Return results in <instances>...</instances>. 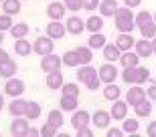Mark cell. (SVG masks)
<instances>
[{"instance_id":"30","label":"cell","mask_w":156,"mask_h":137,"mask_svg":"<svg viewBox=\"0 0 156 137\" xmlns=\"http://www.w3.org/2000/svg\"><path fill=\"white\" fill-rule=\"evenodd\" d=\"M105 45H108V42H105L104 32H91V36L87 38V46H91L93 51H95V48H104Z\"/></svg>"},{"instance_id":"19","label":"cell","mask_w":156,"mask_h":137,"mask_svg":"<svg viewBox=\"0 0 156 137\" xmlns=\"http://www.w3.org/2000/svg\"><path fill=\"white\" fill-rule=\"evenodd\" d=\"M24 109H27V101L20 99V97H12V101L8 103V113H10L12 117L24 115Z\"/></svg>"},{"instance_id":"17","label":"cell","mask_w":156,"mask_h":137,"mask_svg":"<svg viewBox=\"0 0 156 137\" xmlns=\"http://www.w3.org/2000/svg\"><path fill=\"white\" fill-rule=\"evenodd\" d=\"M16 73H18V65H16V61H12L10 57L0 63V77H2L4 81L10 79V77H14Z\"/></svg>"},{"instance_id":"47","label":"cell","mask_w":156,"mask_h":137,"mask_svg":"<svg viewBox=\"0 0 156 137\" xmlns=\"http://www.w3.org/2000/svg\"><path fill=\"white\" fill-rule=\"evenodd\" d=\"M77 137H93V129L89 125L79 127V129H77Z\"/></svg>"},{"instance_id":"5","label":"cell","mask_w":156,"mask_h":137,"mask_svg":"<svg viewBox=\"0 0 156 137\" xmlns=\"http://www.w3.org/2000/svg\"><path fill=\"white\" fill-rule=\"evenodd\" d=\"M24 89H27L24 81L16 79V77H10V79H6V83H4V93L8 97H20L24 93Z\"/></svg>"},{"instance_id":"16","label":"cell","mask_w":156,"mask_h":137,"mask_svg":"<svg viewBox=\"0 0 156 137\" xmlns=\"http://www.w3.org/2000/svg\"><path fill=\"white\" fill-rule=\"evenodd\" d=\"M65 79H63V73L61 71H51V73H47V79H45V85L53 91H59L61 87H63Z\"/></svg>"},{"instance_id":"4","label":"cell","mask_w":156,"mask_h":137,"mask_svg":"<svg viewBox=\"0 0 156 137\" xmlns=\"http://www.w3.org/2000/svg\"><path fill=\"white\" fill-rule=\"evenodd\" d=\"M146 99H148V93H146V89H142V85H132V89H128L126 93V101L130 107H136Z\"/></svg>"},{"instance_id":"44","label":"cell","mask_w":156,"mask_h":137,"mask_svg":"<svg viewBox=\"0 0 156 137\" xmlns=\"http://www.w3.org/2000/svg\"><path fill=\"white\" fill-rule=\"evenodd\" d=\"M67 10L71 12H77V10H83V0H63Z\"/></svg>"},{"instance_id":"45","label":"cell","mask_w":156,"mask_h":137,"mask_svg":"<svg viewBox=\"0 0 156 137\" xmlns=\"http://www.w3.org/2000/svg\"><path fill=\"white\" fill-rule=\"evenodd\" d=\"M99 2L101 0H83V10H98L99 8Z\"/></svg>"},{"instance_id":"28","label":"cell","mask_w":156,"mask_h":137,"mask_svg":"<svg viewBox=\"0 0 156 137\" xmlns=\"http://www.w3.org/2000/svg\"><path fill=\"white\" fill-rule=\"evenodd\" d=\"M29 32H30V26L27 22H16V24H12V28H10V34H12L14 40L16 38H27Z\"/></svg>"},{"instance_id":"1","label":"cell","mask_w":156,"mask_h":137,"mask_svg":"<svg viewBox=\"0 0 156 137\" xmlns=\"http://www.w3.org/2000/svg\"><path fill=\"white\" fill-rule=\"evenodd\" d=\"M55 51V42L49 34L45 36H37V40L33 42V52H37L39 57H45V55H51Z\"/></svg>"},{"instance_id":"2","label":"cell","mask_w":156,"mask_h":137,"mask_svg":"<svg viewBox=\"0 0 156 137\" xmlns=\"http://www.w3.org/2000/svg\"><path fill=\"white\" fill-rule=\"evenodd\" d=\"M29 129H30V119H27L24 115L12 119V123H10L12 137H27V135H29Z\"/></svg>"},{"instance_id":"40","label":"cell","mask_w":156,"mask_h":137,"mask_svg":"<svg viewBox=\"0 0 156 137\" xmlns=\"http://www.w3.org/2000/svg\"><path fill=\"white\" fill-rule=\"evenodd\" d=\"M61 93H63V95H73V97H79V85H77V83H63Z\"/></svg>"},{"instance_id":"3","label":"cell","mask_w":156,"mask_h":137,"mask_svg":"<svg viewBox=\"0 0 156 137\" xmlns=\"http://www.w3.org/2000/svg\"><path fill=\"white\" fill-rule=\"evenodd\" d=\"M98 75H99V81H101L104 85H108V83H116L120 71H118V67L114 63H105L98 68Z\"/></svg>"},{"instance_id":"58","label":"cell","mask_w":156,"mask_h":137,"mask_svg":"<svg viewBox=\"0 0 156 137\" xmlns=\"http://www.w3.org/2000/svg\"><path fill=\"white\" fill-rule=\"evenodd\" d=\"M2 2H4V0H0V4H2Z\"/></svg>"},{"instance_id":"14","label":"cell","mask_w":156,"mask_h":137,"mask_svg":"<svg viewBox=\"0 0 156 137\" xmlns=\"http://www.w3.org/2000/svg\"><path fill=\"white\" fill-rule=\"evenodd\" d=\"M116 45L122 52L126 51H132L134 45H136V38L132 36V32H118V38H116Z\"/></svg>"},{"instance_id":"10","label":"cell","mask_w":156,"mask_h":137,"mask_svg":"<svg viewBox=\"0 0 156 137\" xmlns=\"http://www.w3.org/2000/svg\"><path fill=\"white\" fill-rule=\"evenodd\" d=\"M128 109H130L128 101H122V99H116V101H114V105H112V109H110L112 119H114V121H124V119L128 117Z\"/></svg>"},{"instance_id":"8","label":"cell","mask_w":156,"mask_h":137,"mask_svg":"<svg viewBox=\"0 0 156 137\" xmlns=\"http://www.w3.org/2000/svg\"><path fill=\"white\" fill-rule=\"evenodd\" d=\"M63 67V58L57 57V55H45V57L41 58V68H43V73H51V71H61Z\"/></svg>"},{"instance_id":"46","label":"cell","mask_w":156,"mask_h":137,"mask_svg":"<svg viewBox=\"0 0 156 137\" xmlns=\"http://www.w3.org/2000/svg\"><path fill=\"white\" fill-rule=\"evenodd\" d=\"M105 135L108 137H122L124 135V129H120V127H108L105 129Z\"/></svg>"},{"instance_id":"22","label":"cell","mask_w":156,"mask_h":137,"mask_svg":"<svg viewBox=\"0 0 156 137\" xmlns=\"http://www.w3.org/2000/svg\"><path fill=\"white\" fill-rule=\"evenodd\" d=\"M120 65H122V68H124V67H138V65H140V57H138V52H134V51H126V52H122V57H120Z\"/></svg>"},{"instance_id":"11","label":"cell","mask_w":156,"mask_h":137,"mask_svg":"<svg viewBox=\"0 0 156 137\" xmlns=\"http://www.w3.org/2000/svg\"><path fill=\"white\" fill-rule=\"evenodd\" d=\"M47 34H49L53 40H61L65 34H67V26H65L61 20H51V22L47 24Z\"/></svg>"},{"instance_id":"36","label":"cell","mask_w":156,"mask_h":137,"mask_svg":"<svg viewBox=\"0 0 156 137\" xmlns=\"http://www.w3.org/2000/svg\"><path fill=\"white\" fill-rule=\"evenodd\" d=\"M140 34H142V38H148L152 40L156 36V22L154 20H150L148 24H144V26H140Z\"/></svg>"},{"instance_id":"35","label":"cell","mask_w":156,"mask_h":137,"mask_svg":"<svg viewBox=\"0 0 156 137\" xmlns=\"http://www.w3.org/2000/svg\"><path fill=\"white\" fill-rule=\"evenodd\" d=\"M122 81L126 85H136V67H124L122 71Z\"/></svg>"},{"instance_id":"56","label":"cell","mask_w":156,"mask_h":137,"mask_svg":"<svg viewBox=\"0 0 156 137\" xmlns=\"http://www.w3.org/2000/svg\"><path fill=\"white\" fill-rule=\"evenodd\" d=\"M2 42H4V32L0 30V46H2Z\"/></svg>"},{"instance_id":"50","label":"cell","mask_w":156,"mask_h":137,"mask_svg":"<svg viewBox=\"0 0 156 137\" xmlns=\"http://www.w3.org/2000/svg\"><path fill=\"white\" fill-rule=\"evenodd\" d=\"M99 85H101V81H99V77H98V79H93L91 83L87 85V89H89V91H98V89H99Z\"/></svg>"},{"instance_id":"33","label":"cell","mask_w":156,"mask_h":137,"mask_svg":"<svg viewBox=\"0 0 156 137\" xmlns=\"http://www.w3.org/2000/svg\"><path fill=\"white\" fill-rule=\"evenodd\" d=\"M122 129H124V133H130V135H136L140 129V121H136V117L134 119H124V123H122Z\"/></svg>"},{"instance_id":"21","label":"cell","mask_w":156,"mask_h":137,"mask_svg":"<svg viewBox=\"0 0 156 137\" xmlns=\"http://www.w3.org/2000/svg\"><path fill=\"white\" fill-rule=\"evenodd\" d=\"M85 28L87 32H101L104 30V16L101 14H93L85 20Z\"/></svg>"},{"instance_id":"55","label":"cell","mask_w":156,"mask_h":137,"mask_svg":"<svg viewBox=\"0 0 156 137\" xmlns=\"http://www.w3.org/2000/svg\"><path fill=\"white\" fill-rule=\"evenodd\" d=\"M152 51H154V55H156V36L152 38Z\"/></svg>"},{"instance_id":"54","label":"cell","mask_w":156,"mask_h":137,"mask_svg":"<svg viewBox=\"0 0 156 137\" xmlns=\"http://www.w3.org/2000/svg\"><path fill=\"white\" fill-rule=\"evenodd\" d=\"M2 109H4V95L0 93V111H2Z\"/></svg>"},{"instance_id":"49","label":"cell","mask_w":156,"mask_h":137,"mask_svg":"<svg viewBox=\"0 0 156 137\" xmlns=\"http://www.w3.org/2000/svg\"><path fill=\"white\" fill-rule=\"evenodd\" d=\"M140 4H142V0H124V6L128 8H138Z\"/></svg>"},{"instance_id":"9","label":"cell","mask_w":156,"mask_h":137,"mask_svg":"<svg viewBox=\"0 0 156 137\" xmlns=\"http://www.w3.org/2000/svg\"><path fill=\"white\" fill-rule=\"evenodd\" d=\"M91 123V113L89 111H83V109H77V111H73V115H71V127L73 129H79V127H85Z\"/></svg>"},{"instance_id":"37","label":"cell","mask_w":156,"mask_h":137,"mask_svg":"<svg viewBox=\"0 0 156 137\" xmlns=\"http://www.w3.org/2000/svg\"><path fill=\"white\" fill-rule=\"evenodd\" d=\"M116 28H118V32H132V30L136 28V22H134V20L116 18Z\"/></svg>"},{"instance_id":"24","label":"cell","mask_w":156,"mask_h":137,"mask_svg":"<svg viewBox=\"0 0 156 137\" xmlns=\"http://www.w3.org/2000/svg\"><path fill=\"white\" fill-rule=\"evenodd\" d=\"M14 52L18 57H29L33 52V45H30L27 38H16L14 40Z\"/></svg>"},{"instance_id":"20","label":"cell","mask_w":156,"mask_h":137,"mask_svg":"<svg viewBox=\"0 0 156 137\" xmlns=\"http://www.w3.org/2000/svg\"><path fill=\"white\" fill-rule=\"evenodd\" d=\"M59 105H61V109H63V111L73 113V111H77V109H79V97H73V95H63V97H61V101H59Z\"/></svg>"},{"instance_id":"25","label":"cell","mask_w":156,"mask_h":137,"mask_svg":"<svg viewBox=\"0 0 156 137\" xmlns=\"http://www.w3.org/2000/svg\"><path fill=\"white\" fill-rule=\"evenodd\" d=\"M41 113H43V109H41V105L37 101H27V109H24V117L30 121H37L41 117Z\"/></svg>"},{"instance_id":"29","label":"cell","mask_w":156,"mask_h":137,"mask_svg":"<svg viewBox=\"0 0 156 137\" xmlns=\"http://www.w3.org/2000/svg\"><path fill=\"white\" fill-rule=\"evenodd\" d=\"M47 121H49L51 125H55L57 129H61V127L65 125V119H63V109H51V111H49V117H47Z\"/></svg>"},{"instance_id":"52","label":"cell","mask_w":156,"mask_h":137,"mask_svg":"<svg viewBox=\"0 0 156 137\" xmlns=\"http://www.w3.org/2000/svg\"><path fill=\"white\" fill-rule=\"evenodd\" d=\"M29 135H30V137H41V129H37V127H30V129H29Z\"/></svg>"},{"instance_id":"42","label":"cell","mask_w":156,"mask_h":137,"mask_svg":"<svg viewBox=\"0 0 156 137\" xmlns=\"http://www.w3.org/2000/svg\"><path fill=\"white\" fill-rule=\"evenodd\" d=\"M59 133V129L55 125H51L49 121H47L45 125H41V137H55Z\"/></svg>"},{"instance_id":"41","label":"cell","mask_w":156,"mask_h":137,"mask_svg":"<svg viewBox=\"0 0 156 137\" xmlns=\"http://www.w3.org/2000/svg\"><path fill=\"white\" fill-rule=\"evenodd\" d=\"M114 18H124V20H134V8H128V6H120Z\"/></svg>"},{"instance_id":"57","label":"cell","mask_w":156,"mask_h":137,"mask_svg":"<svg viewBox=\"0 0 156 137\" xmlns=\"http://www.w3.org/2000/svg\"><path fill=\"white\" fill-rule=\"evenodd\" d=\"M154 22H156V12H154Z\"/></svg>"},{"instance_id":"39","label":"cell","mask_w":156,"mask_h":137,"mask_svg":"<svg viewBox=\"0 0 156 137\" xmlns=\"http://www.w3.org/2000/svg\"><path fill=\"white\" fill-rule=\"evenodd\" d=\"M148 79H150V68L138 65V67H136V85H144Z\"/></svg>"},{"instance_id":"31","label":"cell","mask_w":156,"mask_h":137,"mask_svg":"<svg viewBox=\"0 0 156 137\" xmlns=\"http://www.w3.org/2000/svg\"><path fill=\"white\" fill-rule=\"evenodd\" d=\"M20 8H23V0H4V2H2V10H4L6 14H10V16L18 14Z\"/></svg>"},{"instance_id":"23","label":"cell","mask_w":156,"mask_h":137,"mask_svg":"<svg viewBox=\"0 0 156 137\" xmlns=\"http://www.w3.org/2000/svg\"><path fill=\"white\" fill-rule=\"evenodd\" d=\"M75 52H77V58H79V67L81 65H91V61H93V48L91 46H77Z\"/></svg>"},{"instance_id":"32","label":"cell","mask_w":156,"mask_h":137,"mask_svg":"<svg viewBox=\"0 0 156 137\" xmlns=\"http://www.w3.org/2000/svg\"><path fill=\"white\" fill-rule=\"evenodd\" d=\"M134 111H136V117H148V115L152 113V101H150V99L142 101L140 105L134 107Z\"/></svg>"},{"instance_id":"15","label":"cell","mask_w":156,"mask_h":137,"mask_svg":"<svg viewBox=\"0 0 156 137\" xmlns=\"http://www.w3.org/2000/svg\"><path fill=\"white\" fill-rule=\"evenodd\" d=\"M65 26H67V32L69 34L77 36V34H81L83 30H85V20L79 18V16H69L67 22H65Z\"/></svg>"},{"instance_id":"6","label":"cell","mask_w":156,"mask_h":137,"mask_svg":"<svg viewBox=\"0 0 156 137\" xmlns=\"http://www.w3.org/2000/svg\"><path fill=\"white\" fill-rule=\"evenodd\" d=\"M112 113L110 111H105V109H98V111H93L91 113V123L98 129H108L112 125Z\"/></svg>"},{"instance_id":"27","label":"cell","mask_w":156,"mask_h":137,"mask_svg":"<svg viewBox=\"0 0 156 137\" xmlns=\"http://www.w3.org/2000/svg\"><path fill=\"white\" fill-rule=\"evenodd\" d=\"M122 95V89L116 85V83H108V85H104V99L105 101H116V99H120Z\"/></svg>"},{"instance_id":"59","label":"cell","mask_w":156,"mask_h":137,"mask_svg":"<svg viewBox=\"0 0 156 137\" xmlns=\"http://www.w3.org/2000/svg\"><path fill=\"white\" fill-rule=\"evenodd\" d=\"M23 2H27V0H23Z\"/></svg>"},{"instance_id":"51","label":"cell","mask_w":156,"mask_h":137,"mask_svg":"<svg viewBox=\"0 0 156 137\" xmlns=\"http://www.w3.org/2000/svg\"><path fill=\"white\" fill-rule=\"evenodd\" d=\"M146 93H148V99L156 103V85H152L150 89H146Z\"/></svg>"},{"instance_id":"53","label":"cell","mask_w":156,"mask_h":137,"mask_svg":"<svg viewBox=\"0 0 156 137\" xmlns=\"http://www.w3.org/2000/svg\"><path fill=\"white\" fill-rule=\"evenodd\" d=\"M6 58H8V52H6L4 48L0 46V63H2V61H6Z\"/></svg>"},{"instance_id":"7","label":"cell","mask_w":156,"mask_h":137,"mask_svg":"<svg viewBox=\"0 0 156 137\" xmlns=\"http://www.w3.org/2000/svg\"><path fill=\"white\" fill-rule=\"evenodd\" d=\"M98 68L91 67V65H81V67H77V81L79 83H83V85H89L93 79H98Z\"/></svg>"},{"instance_id":"18","label":"cell","mask_w":156,"mask_h":137,"mask_svg":"<svg viewBox=\"0 0 156 137\" xmlns=\"http://www.w3.org/2000/svg\"><path fill=\"white\" fill-rule=\"evenodd\" d=\"M134 48H136V52H138L140 58H148V57H152V52H154V51H152V40H148V38L136 40Z\"/></svg>"},{"instance_id":"13","label":"cell","mask_w":156,"mask_h":137,"mask_svg":"<svg viewBox=\"0 0 156 137\" xmlns=\"http://www.w3.org/2000/svg\"><path fill=\"white\" fill-rule=\"evenodd\" d=\"M118 8H120V4H118V0H101L99 2V14L104 18H114L116 16Z\"/></svg>"},{"instance_id":"34","label":"cell","mask_w":156,"mask_h":137,"mask_svg":"<svg viewBox=\"0 0 156 137\" xmlns=\"http://www.w3.org/2000/svg\"><path fill=\"white\" fill-rule=\"evenodd\" d=\"M61 58H63V65H65V67H69V68L79 67V58H77V52L75 51H67Z\"/></svg>"},{"instance_id":"12","label":"cell","mask_w":156,"mask_h":137,"mask_svg":"<svg viewBox=\"0 0 156 137\" xmlns=\"http://www.w3.org/2000/svg\"><path fill=\"white\" fill-rule=\"evenodd\" d=\"M67 14V6L65 2H51V4L47 6V16L51 18V20H61V18Z\"/></svg>"},{"instance_id":"43","label":"cell","mask_w":156,"mask_h":137,"mask_svg":"<svg viewBox=\"0 0 156 137\" xmlns=\"http://www.w3.org/2000/svg\"><path fill=\"white\" fill-rule=\"evenodd\" d=\"M12 24H14V22H12V16H10V14H6V12H4V14H0V30H2V32L10 30Z\"/></svg>"},{"instance_id":"48","label":"cell","mask_w":156,"mask_h":137,"mask_svg":"<svg viewBox=\"0 0 156 137\" xmlns=\"http://www.w3.org/2000/svg\"><path fill=\"white\" fill-rule=\"evenodd\" d=\"M146 133L150 137H156V121H150L148 123V127H146Z\"/></svg>"},{"instance_id":"26","label":"cell","mask_w":156,"mask_h":137,"mask_svg":"<svg viewBox=\"0 0 156 137\" xmlns=\"http://www.w3.org/2000/svg\"><path fill=\"white\" fill-rule=\"evenodd\" d=\"M101 51H104V58L108 61V63H116V61H120V57H122V51L118 48V45H105Z\"/></svg>"},{"instance_id":"38","label":"cell","mask_w":156,"mask_h":137,"mask_svg":"<svg viewBox=\"0 0 156 137\" xmlns=\"http://www.w3.org/2000/svg\"><path fill=\"white\" fill-rule=\"evenodd\" d=\"M150 20H154V16H152L148 10H140L138 14L134 16V22H136V26H138V28H140V26H144V24H148Z\"/></svg>"}]
</instances>
